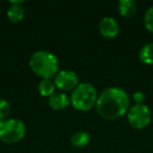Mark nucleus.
<instances>
[{"instance_id":"obj_3","label":"nucleus","mask_w":153,"mask_h":153,"mask_svg":"<svg viewBox=\"0 0 153 153\" xmlns=\"http://www.w3.org/2000/svg\"><path fill=\"white\" fill-rule=\"evenodd\" d=\"M97 88L88 82L79 83L70 94V104L79 111H88L96 106L98 100Z\"/></svg>"},{"instance_id":"obj_11","label":"nucleus","mask_w":153,"mask_h":153,"mask_svg":"<svg viewBox=\"0 0 153 153\" xmlns=\"http://www.w3.org/2000/svg\"><path fill=\"white\" fill-rule=\"evenodd\" d=\"M90 143V135L87 131H76L70 137V144L76 148H83Z\"/></svg>"},{"instance_id":"obj_4","label":"nucleus","mask_w":153,"mask_h":153,"mask_svg":"<svg viewBox=\"0 0 153 153\" xmlns=\"http://www.w3.org/2000/svg\"><path fill=\"white\" fill-rule=\"evenodd\" d=\"M25 124L18 119H7L0 122V140L4 144H16L25 136Z\"/></svg>"},{"instance_id":"obj_13","label":"nucleus","mask_w":153,"mask_h":153,"mask_svg":"<svg viewBox=\"0 0 153 153\" xmlns=\"http://www.w3.org/2000/svg\"><path fill=\"white\" fill-rule=\"evenodd\" d=\"M39 94L42 97L49 98L56 92V85L53 79H41L38 84Z\"/></svg>"},{"instance_id":"obj_10","label":"nucleus","mask_w":153,"mask_h":153,"mask_svg":"<svg viewBox=\"0 0 153 153\" xmlns=\"http://www.w3.org/2000/svg\"><path fill=\"white\" fill-rule=\"evenodd\" d=\"M136 9L137 5L134 0H120L117 3L120 14L125 18H131L136 13Z\"/></svg>"},{"instance_id":"obj_8","label":"nucleus","mask_w":153,"mask_h":153,"mask_svg":"<svg viewBox=\"0 0 153 153\" xmlns=\"http://www.w3.org/2000/svg\"><path fill=\"white\" fill-rule=\"evenodd\" d=\"M47 103L51 108L53 110H63L66 107L69 106L70 99L65 92H55L47 99Z\"/></svg>"},{"instance_id":"obj_16","label":"nucleus","mask_w":153,"mask_h":153,"mask_svg":"<svg viewBox=\"0 0 153 153\" xmlns=\"http://www.w3.org/2000/svg\"><path fill=\"white\" fill-rule=\"evenodd\" d=\"M133 100L135 101V104H145V100H146V96L144 92L142 91H135L132 96Z\"/></svg>"},{"instance_id":"obj_6","label":"nucleus","mask_w":153,"mask_h":153,"mask_svg":"<svg viewBox=\"0 0 153 153\" xmlns=\"http://www.w3.org/2000/svg\"><path fill=\"white\" fill-rule=\"evenodd\" d=\"M53 83L56 88L63 91H69L74 90L76 86L79 85V76L74 70L70 69H62L59 70L58 74L53 76Z\"/></svg>"},{"instance_id":"obj_7","label":"nucleus","mask_w":153,"mask_h":153,"mask_svg":"<svg viewBox=\"0 0 153 153\" xmlns=\"http://www.w3.org/2000/svg\"><path fill=\"white\" fill-rule=\"evenodd\" d=\"M99 32L105 38H114L120 32V25L117 19L106 16L99 23Z\"/></svg>"},{"instance_id":"obj_15","label":"nucleus","mask_w":153,"mask_h":153,"mask_svg":"<svg viewBox=\"0 0 153 153\" xmlns=\"http://www.w3.org/2000/svg\"><path fill=\"white\" fill-rule=\"evenodd\" d=\"M11 113V104L5 99H0V122L4 121Z\"/></svg>"},{"instance_id":"obj_2","label":"nucleus","mask_w":153,"mask_h":153,"mask_svg":"<svg viewBox=\"0 0 153 153\" xmlns=\"http://www.w3.org/2000/svg\"><path fill=\"white\" fill-rule=\"evenodd\" d=\"M30 67L41 79H53L59 71V60L48 51H37L30 58Z\"/></svg>"},{"instance_id":"obj_5","label":"nucleus","mask_w":153,"mask_h":153,"mask_svg":"<svg viewBox=\"0 0 153 153\" xmlns=\"http://www.w3.org/2000/svg\"><path fill=\"white\" fill-rule=\"evenodd\" d=\"M152 114L146 104H135L127 112V121L134 129H144L150 124Z\"/></svg>"},{"instance_id":"obj_12","label":"nucleus","mask_w":153,"mask_h":153,"mask_svg":"<svg viewBox=\"0 0 153 153\" xmlns=\"http://www.w3.org/2000/svg\"><path fill=\"white\" fill-rule=\"evenodd\" d=\"M138 59L146 65H153V42L146 43L138 51Z\"/></svg>"},{"instance_id":"obj_14","label":"nucleus","mask_w":153,"mask_h":153,"mask_svg":"<svg viewBox=\"0 0 153 153\" xmlns=\"http://www.w3.org/2000/svg\"><path fill=\"white\" fill-rule=\"evenodd\" d=\"M144 25L150 33L153 34V5L149 7L144 15Z\"/></svg>"},{"instance_id":"obj_9","label":"nucleus","mask_w":153,"mask_h":153,"mask_svg":"<svg viewBox=\"0 0 153 153\" xmlns=\"http://www.w3.org/2000/svg\"><path fill=\"white\" fill-rule=\"evenodd\" d=\"M23 1L22 0H16V1H11V5L7 9V18L12 22H19L24 18L25 15V10L22 7Z\"/></svg>"},{"instance_id":"obj_1","label":"nucleus","mask_w":153,"mask_h":153,"mask_svg":"<svg viewBox=\"0 0 153 153\" xmlns=\"http://www.w3.org/2000/svg\"><path fill=\"white\" fill-rule=\"evenodd\" d=\"M96 108L105 120H117L128 112L130 99L123 88L112 86L104 89L98 97Z\"/></svg>"}]
</instances>
